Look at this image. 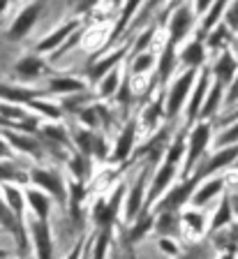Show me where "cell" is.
Listing matches in <instances>:
<instances>
[{"mask_svg":"<svg viewBox=\"0 0 238 259\" xmlns=\"http://www.w3.org/2000/svg\"><path fill=\"white\" fill-rule=\"evenodd\" d=\"M17 72L23 79H35V76H39L44 72V60L37 58V56H26V58L17 65Z\"/></svg>","mask_w":238,"mask_h":259,"instance_id":"27","label":"cell"},{"mask_svg":"<svg viewBox=\"0 0 238 259\" xmlns=\"http://www.w3.org/2000/svg\"><path fill=\"white\" fill-rule=\"evenodd\" d=\"M222 188H224V178H222V176L211 178V181H206V183L201 185V188L197 190L195 194H192V204H195V206H204V204H208V201H211Z\"/></svg>","mask_w":238,"mask_h":259,"instance_id":"23","label":"cell"},{"mask_svg":"<svg viewBox=\"0 0 238 259\" xmlns=\"http://www.w3.org/2000/svg\"><path fill=\"white\" fill-rule=\"evenodd\" d=\"M7 137H10V141L17 148H21V151H28V153H39V144L35 139H30V137H19L14 135V132H7Z\"/></svg>","mask_w":238,"mask_h":259,"instance_id":"35","label":"cell"},{"mask_svg":"<svg viewBox=\"0 0 238 259\" xmlns=\"http://www.w3.org/2000/svg\"><path fill=\"white\" fill-rule=\"evenodd\" d=\"M231 144H238V123L231 125L229 130H224V132L217 137V141H215L217 148H222V146H231Z\"/></svg>","mask_w":238,"mask_h":259,"instance_id":"40","label":"cell"},{"mask_svg":"<svg viewBox=\"0 0 238 259\" xmlns=\"http://www.w3.org/2000/svg\"><path fill=\"white\" fill-rule=\"evenodd\" d=\"M37 185H42V188H46L54 197H58V199H65V183H63V176H60L56 169H35L33 176H30Z\"/></svg>","mask_w":238,"mask_h":259,"instance_id":"11","label":"cell"},{"mask_svg":"<svg viewBox=\"0 0 238 259\" xmlns=\"http://www.w3.org/2000/svg\"><path fill=\"white\" fill-rule=\"evenodd\" d=\"M153 63H155V56L151 54V51H141V54L132 56V74H146L148 70L153 67Z\"/></svg>","mask_w":238,"mask_h":259,"instance_id":"31","label":"cell"},{"mask_svg":"<svg viewBox=\"0 0 238 259\" xmlns=\"http://www.w3.org/2000/svg\"><path fill=\"white\" fill-rule=\"evenodd\" d=\"M28 201H30V206H33L35 213H37L42 220H46V215H49V210H51L49 197L42 194V192H37V190H30V192H28Z\"/></svg>","mask_w":238,"mask_h":259,"instance_id":"30","label":"cell"},{"mask_svg":"<svg viewBox=\"0 0 238 259\" xmlns=\"http://www.w3.org/2000/svg\"><path fill=\"white\" fill-rule=\"evenodd\" d=\"M44 135L49 137L54 141H60V144H67V135L63 127H56V125H49V127H44Z\"/></svg>","mask_w":238,"mask_h":259,"instance_id":"44","label":"cell"},{"mask_svg":"<svg viewBox=\"0 0 238 259\" xmlns=\"http://www.w3.org/2000/svg\"><path fill=\"white\" fill-rule=\"evenodd\" d=\"M81 199H83V185L81 181L79 183H72L70 185V215L72 222H79L81 220Z\"/></svg>","mask_w":238,"mask_h":259,"instance_id":"29","label":"cell"},{"mask_svg":"<svg viewBox=\"0 0 238 259\" xmlns=\"http://www.w3.org/2000/svg\"><path fill=\"white\" fill-rule=\"evenodd\" d=\"M229 197H231V206H233V215H238V192L229 194Z\"/></svg>","mask_w":238,"mask_h":259,"instance_id":"52","label":"cell"},{"mask_svg":"<svg viewBox=\"0 0 238 259\" xmlns=\"http://www.w3.org/2000/svg\"><path fill=\"white\" fill-rule=\"evenodd\" d=\"M70 167H72V174H74L76 181H83V178L90 174V164H88V155L86 153H79L70 160Z\"/></svg>","mask_w":238,"mask_h":259,"instance_id":"33","label":"cell"},{"mask_svg":"<svg viewBox=\"0 0 238 259\" xmlns=\"http://www.w3.org/2000/svg\"><path fill=\"white\" fill-rule=\"evenodd\" d=\"M39 10H42V3H33L30 7H26V10H23L21 14L17 16L14 26H12V30H10V39H21L23 35H26V32L30 30V28H33V23L37 21Z\"/></svg>","mask_w":238,"mask_h":259,"instance_id":"17","label":"cell"},{"mask_svg":"<svg viewBox=\"0 0 238 259\" xmlns=\"http://www.w3.org/2000/svg\"><path fill=\"white\" fill-rule=\"evenodd\" d=\"M76 28H79V23H76V21H72V23H67V26L58 28L54 35H49V37L44 39V42L37 44V51H51V49H56L65 37H70V35L76 30Z\"/></svg>","mask_w":238,"mask_h":259,"instance_id":"26","label":"cell"},{"mask_svg":"<svg viewBox=\"0 0 238 259\" xmlns=\"http://www.w3.org/2000/svg\"><path fill=\"white\" fill-rule=\"evenodd\" d=\"M222 259H233V252H231V250H227V254H224Z\"/></svg>","mask_w":238,"mask_h":259,"instance_id":"53","label":"cell"},{"mask_svg":"<svg viewBox=\"0 0 238 259\" xmlns=\"http://www.w3.org/2000/svg\"><path fill=\"white\" fill-rule=\"evenodd\" d=\"M238 160V144H231V146H222V148H217L215 155L211 157V160L206 162V164H201V171H197V176L204 181V178L213 176V174L222 171V169L227 167H233Z\"/></svg>","mask_w":238,"mask_h":259,"instance_id":"5","label":"cell"},{"mask_svg":"<svg viewBox=\"0 0 238 259\" xmlns=\"http://www.w3.org/2000/svg\"><path fill=\"white\" fill-rule=\"evenodd\" d=\"M208 88H211V72L204 70L199 76V83L195 86V91L189 93V104H187V113H185V123L192 125L197 118H199V111H201V104H204L206 95H208Z\"/></svg>","mask_w":238,"mask_h":259,"instance_id":"8","label":"cell"},{"mask_svg":"<svg viewBox=\"0 0 238 259\" xmlns=\"http://www.w3.org/2000/svg\"><path fill=\"white\" fill-rule=\"evenodd\" d=\"M178 58L183 60L185 67L199 70L201 65H204V60H206V44H204V39H201L199 35H197V37L192 39V42H187L183 49H180Z\"/></svg>","mask_w":238,"mask_h":259,"instance_id":"14","label":"cell"},{"mask_svg":"<svg viewBox=\"0 0 238 259\" xmlns=\"http://www.w3.org/2000/svg\"><path fill=\"white\" fill-rule=\"evenodd\" d=\"M180 220H183L185 225L192 227L195 232H204V222H206V220H204V215H201L199 210H185Z\"/></svg>","mask_w":238,"mask_h":259,"instance_id":"39","label":"cell"},{"mask_svg":"<svg viewBox=\"0 0 238 259\" xmlns=\"http://www.w3.org/2000/svg\"><path fill=\"white\" fill-rule=\"evenodd\" d=\"M100 0H79V5H76V10L79 12H88V10H92V7L98 5Z\"/></svg>","mask_w":238,"mask_h":259,"instance_id":"50","label":"cell"},{"mask_svg":"<svg viewBox=\"0 0 238 259\" xmlns=\"http://www.w3.org/2000/svg\"><path fill=\"white\" fill-rule=\"evenodd\" d=\"M123 188L125 185H118V190H116V194L111 199L98 201L95 208H92V218H95V222L102 227V232L104 229H111V225L116 222V215H118V208H120V199H123V194H125Z\"/></svg>","mask_w":238,"mask_h":259,"instance_id":"6","label":"cell"},{"mask_svg":"<svg viewBox=\"0 0 238 259\" xmlns=\"http://www.w3.org/2000/svg\"><path fill=\"white\" fill-rule=\"evenodd\" d=\"M229 3H231V0H213V5L208 7V12L201 16V23H199V37L201 39L224 19V12H227Z\"/></svg>","mask_w":238,"mask_h":259,"instance_id":"15","label":"cell"},{"mask_svg":"<svg viewBox=\"0 0 238 259\" xmlns=\"http://www.w3.org/2000/svg\"><path fill=\"white\" fill-rule=\"evenodd\" d=\"M51 91L60 93V95H72V93L83 91V83L79 79H74V76H56L51 81Z\"/></svg>","mask_w":238,"mask_h":259,"instance_id":"28","label":"cell"},{"mask_svg":"<svg viewBox=\"0 0 238 259\" xmlns=\"http://www.w3.org/2000/svg\"><path fill=\"white\" fill-rule=\"evenodd\" d=\"M178 259H206V250L199 248V245H195V248H189L187 252H185L183 257H178Z\"/></svg>","mask_w":238,"mask_h":259,"instance_id":"48","label":"cell"},{"mask_svg":"<svg viewBox=\"0 0 238 259\" xmlns=\"http://www.w3.org/2000/svg\"><path fill=\"white\" fill-rule=\"evenodd\" d=\"M5 197H7V201H10V208H12V213L17 215V220H21V213H23V197H21V192L19 190H14V188H5Z\"/></svg>","mask_w":238,"mask_h":259,"instance_id":"37","label":"cell"},{"mask_svg":"<svg viewBox=\"0 0 238 259\" xmlns=\"http://www.w3.org/2000/svg\"><path fill=\"white\" fill-rule=\"evenodd\" d=\"M88 102H90V95H74V93H72V97L65 100V109H72V111L79 113Z\"/></svg>","mask_w":238,"mask_h":259,"instance_id":"41","label":"cell"},{"mask_svg":"<svg viewBox=\"0 0 238 259\" xmlns=\"http://www.w3.org/2000/svg\"><path fill=\"white\" fill-rule=\"evenodd\" d=\"M231 218H233L231 197H229V194H224V197L220 199V206H217L215 215H213V220H211V234H213V232H220V229H224L227 225H231Z\"/></svg>","mask_w":238,"mask_h":259,"instance_id":"22","label":"cell"},{"mask_svg":"<svg viewBox=\"0 0 238 259\" xmlns=\"http://www.w3.org/2000/svg\"><path fill=\"white\" fill-rule=\"evenodd\" d=\"M195 79H197V70L187 67V70H185L183 74H180L178 79L171 83V88L164 93V116H167V118L173 120L180 113V109H183L187 95L192 93Z\"/></svg>","mask_w":238,"mask_h":259,"instance_id":"2","label":"cell"},{"mask_svg":"<svg viewBox=\"0 0 238 259\" xmlns=\"http://www.w3.org/2000/svg\"><path fill=\"white\" fill-rule=\"evenodd\" d=\"M120 83H123V74H120L118 67H114V70L109 72L107 76H102V79L98 81V91H100V97H114L116 93H118Z\"/></svg>","mask_w":238,"mask_h":259,"instance_id":"24","label":"cell"},{"mask_svg":"<svg viewBox=\"0 0 238 259\" xmlns=\"http://www.w3.org/2000/svg\"><path fill=\"white\" fill-rule=\"evenodd\" d=\"M231 35H233V32L227 28V23L220 21L211 32H208V39H206V44H208V49H213V51H215V49H222V51H224Z\"/></svg>","mask_w":238,"mask_h":259,"instance_id":"25","label":"cell"},{"mask_svg":"<svg viewBox=\"0 0 238 259\" xmlns=\"http://www.w3.org/2000/svg\"><path fill=\"white\" fill-rule=\"evenodd\" d=\"M33 95H35L33 91H19V88H12V86H0V97L12 100V102H30Z\"/></svg>","mask_w":238,"mask_h":259,"instance_id":"34","label":"cell"},{"mask_svg":"<svg viewBox=\"0 0 238 259\" xmlns=\"http://www.w3.org/2000/svg\"><path fill=\"white\" fill-rule=\"evenodd\" d=\"M233 167H236V169H238V160H236V164H233Z\"/></svg>","mask_w":238,"mask_h":259,"instance_id":"55","label":"cell"},{"mask_svg":"<svg viewBox=\"0 0 238 259\" xmlns=\"http://www.w3.org/2000/svg\"><path fill=\"white\" fill-rule=\"evenodd\" d=\"M213 5V0H195V12L197 16H204L208 12V7Z\"/></svg>","mask_w":238,"mask_h":259,"instance_id":"49","label":"cell"},{"mask_svg":"<svg viewBox=\"0 0 238 259\" xmlns=\"http://www.w3.org/2000/svg\"><path fill=\"white\" fill-rule=\"evenodd\" d=\"M146 174H148V169L141 171L139 181L132 185L130 197L125 201V220L127 222H134V218L144 210V201H146Z\"/></svg>","mask_w":238,"mask_h":259,"instance_id":"9","label":"cell"},{"mask_svg":"<svg viewBox=\"0 0 238 259\" xmlns=\"http://www.w3.org/2000/svg\"><path fill=\"white\" fill-rule=\"evenodd\" d=\"M107 243H109V229H104L98 238V248H95V257L92 259H104V254H107Z\"/></svg>","mask_w":238,"mask_h":259,"instance_id":"47","label":"cell"},{"mask_svg":"<svg viewBox=\"0 0 238 259\" xmlns=\"http://www.w3.org/2000/svg\"><path fill=\"white\" fill-rule=\"evenodd\" d=\"M224 104L227 107H236L238 104V74L233 76V81L227 86V95H224Z\"/></svg>","mask_w":238,"mask_h":259,"instance_id":"43","label":"cell"},{"mask_svg":"<svg viewBox=\"0 0 238 259\" xmlns=\"http://www.w3.org/2000/svg\"><path fill=\"white\" fill-rule=\"evenodd\" d=\"M123 3H125V0H111V5H116V7L123 5Z\"/></svg>","mask_w":238,"mask_h":259,"instance_id":"54","label":"cell"},{"mask_svg":"<svg viewBox=\"0 0 238 259\" xmlns=\"http://www.w3.org/2000/svg\"><path fill=\"white\" fill-rule=\"evenodd\" d=\"M0 222H5V227H10V229H14V232H19L17 215H14V213H10V210H7L3 204H0Z\"/></svg>","mask_w":238,"mask_h":259,"instance_id":"45","label":"cell"},{"mask_svg":"<svg viewBox=\"0 0 238 259\" xmlns=\"http://www.w3.org/2000/svg\"><path fill=\"white\" fill-rule=\"evenodd\" d=\"M30 104H33L37 111H42V113H46V116H51V118H60V109L58 107H54V104H46V102H33L30 100Z\"/></svg>","mask_w":238,"mask_h":259,"instance_id":"46","label":"cell"},{"mask_svg":"<svg viewBox=\"0 0 238 259\" xmlns=\"http://www.w3.org/2000/svg\"><path fill=\"white\" fill-rule=\"evenodd\" d=\"M222 21L227 23V28L231 32H238V0H231L227 7V12H224V19Z\"/></svg>","mask_w":238,"mask_h":259,"instance_id":"38","label":"cell"},{"mask_svg":"<svg viewBox=\"0 0 238 259\" xmlns=\"http://www.w3.org/2000/svg\"><path fill=\"white\" fill-rule=\"evenodd\" d=\"M199 181L201 178L197 176V174H192V178L187 176L180 185L171 188L164 197H160V201H157V206H155L153 213H157V210H180L189 199H192V194H195V185L199 183Z\"/></svg>","mask_w":238,"mask_h":259,"instance_id":"4","label":"cell"},{"mask_svg":"<svg viewBox=\"0 0 238 259\" xmlns=\"http://www.w3.org/2000/svg\"><path fill=\"white\" fill-rule=\"evenodd\" d=\"M144 3H146V0H125L123 10H120V16H118V23H116V28L111 30V39H118L120 35H123L125 28L132 23L134 14L141 10V5H144Z\"/></svg>","mask_w":238,"mask_h":259,"instance_id":"18","label":"cell"},{"mask_svg":"<svg viewBox=\"0 0 238 259\" xmlns=\"http://www.w3.org/2000/svg\"><path fill=\"white\" fill-rule=\"evenodd\" d=\"M134 139H136V123L134 120H127L123 127V132L118 135L114 144V151H111V160L116 162H125L134 151Z\"/></svg>","mask_w":238,"mask_h":259,"instance_id":"10","label":"cell"},{"mask_svg":"<svg viewBox=\"0 0 238 259\" xmlns=\"http://www.w3.org/2000/svg\"><path fill=\"white\" fill-rule=\"evenodd\" d=\"M180 227V215L178 210H157L155 220V232L162 236H176Z\"/></svg>","mask_w":238,"mask_h":259,"instance_id":"21","label":"cell"},{"mask_svg":"<svg viewBox=\"0 0 238 259\" xmlns=\"http://www.w3.org/2000/svg\"><path fill=\"white\" fill-rule=\"evenodd\" d=\"M195 21H197L195 5L180 3V5L173 10L171 19H169V44L178 47V44L189 35V30L195 28Z\"/></svg>","mask_w":238,"mask_h":259,"instance_id":"3","label":"cell"},{"mask_svg":"<svg viewBox=\"0 0 238 259\" xmlns=\"http://www.w3.org/2000/svg\"><path fill=\"white\" fill-rule=\"evenodd\" d=\"M116 100H118L123 107H127V104L132 102V88H130V79H123V83H120L118 93H116Z\"/></svg>","mask_w":238,"mask_h":259,"instance_id":"42","label":"cell"},{"mask_svg":"<svg viewBox=\"0 0 238 259\" xmlns=\"http://www.w3.org/2000/svg\"><path fill=\"white\" fill-rule=\"evenodd\" d=\"M176 58H178L176 47L167 42L162 56H160V63H157V81H160V86H164L169 81V76L173 74V70H176Z\"/></svg>","mask_w":238,"mask_h":259,"instance_id":"19","label":"cell"},{"mask_svg":"<svg viewBox=\"0 0 238 259\" xmlns=\"http://www.w3.org/2000/svg\"><path fill=\"white\" fill-rule=\"evenodd\" d=\"M222 102H224V83H220V81H213V86L208 88V95H206L204 104H201L199 120H211L213 116L217 113V109H220Z\"/></svg>","mask_w":238,"mask_h":259,"instance_id":"16","label":"cell"},{"mask_svg":"<svg viewBox=\"0 0 238 259\" xmlns=\"http://www.w3.org/2000/svg\"><path fill=\"white\" fill-rule=\"evenodd\" d=\"M176 167H178V164H176V162H169V160H164L162 164H160V169H157V174H155V181H153L151 190H148V197H146L148 204L157 201L164 194V190H169V185H171L173 178H176Z\"/></svg>","mask_w":238,"mask_h":259,"instance_id":"7","label":"cell"},{"mask_svg":"<svg viewBox=\"0 0 238 259\" xmlns=\"http://www.w3.org/2000/svg\"><path fill=\"white\" fill-rule=\"evenodd\" d=\"M130 49H132V47H127V44H125V47H118L116 51H111V54H109L107 58L98 60V63H95V65L90 67V79L95 81V83H98V81L102 79V76H107L109 72L114 70V67H118L120 60H123L125 56L130 54Z\"/></svg>","mask_w":238,"mask_h":259,"instance_id":"13","label":"cell"},{"mask_svg":"<svg viewBox=\"0 0 238 259\" xmlns=\"http://www.w3.org/2000/svg\"><path fill=\"white\" fill-rule=\"evenodd\" d=\"M211 74L215 76V81H220V83H224V86H229L233 81V76L238 74V60L233 54H229L227 49L220 54V58L215 60V65L211 67Z\"/></svg>","mask_w":238,"mask_h":259,"instance_id":"12","label":"cell"},{"mask_svg":"<svg viewBox=\"0 0 238 259\" xmlns=\"http://www.w3.org/2000/svg\"><path fill=\"white\" fill-rule=\"evenodd\" d=\"M26 178L28 176L19 167H14V164H10V162H5V164L0 162V181H21L23 183Z\"/></svg>","mask_w":238,"mask_h":259,"instance_id":"36","label":"cell"},{"mask_svg":"<svg viewBox=\"0 0 238 259\" xmlns=\"http://www.w3.org/2000/svg\"><path fill=\"white\" fill-rule=\"evenodd\" d=\"M81 250H83V243H79V245H76L74 250H72V254L67 259H79V254H81Z\"/></svg>","mask_w":238,"mask_h":259,"instance_id":"51","label":"cell"},{"mask_svg":"<svg viewBox=\"0 0 238 259\" xmlns=\"http://www.w3.org/2000/svg\"><path fill=\"white\" fill-rule=\"evenodd\" d=\"M160 113H164V95L157 97V102L151 104L144 113V123H146L148 130H155L157 127V120H160Z\"/></svg>","mask_w":238,"mask_h":259,"instance_id":"32","label":"cell"},{"mask_svg":"<svg viewBox=\"0 0 238 259\" xmlns=\"http://www.w3.org/2000/svg\"><path fill=\"white\" fill-rule=\"evenodd\" d=\"M211 137H213V125L208 123V120H199V123L192 127V132H189V137H187V151H185V157H183L185 178H187L189 171L201 162L206 148L211 144Z\"/></svg>","mask_w":238,"mask_h":259,"instance_id":"1","label":"cell"},{"mask_svg":"<svg viewBox=\"0 0 238 259\" xmlns=\"http://www.w3.org/2000/svg\"><path fill=\"white\" fill-rule=\"evenodd\" d=\"M33 238H35V248H37V257L51 259V234L44 220L33 222Z\"/></svg>","mask_w":238,"mask_h":259,"instance_id":"20","label":"cell"}]
</instances>
